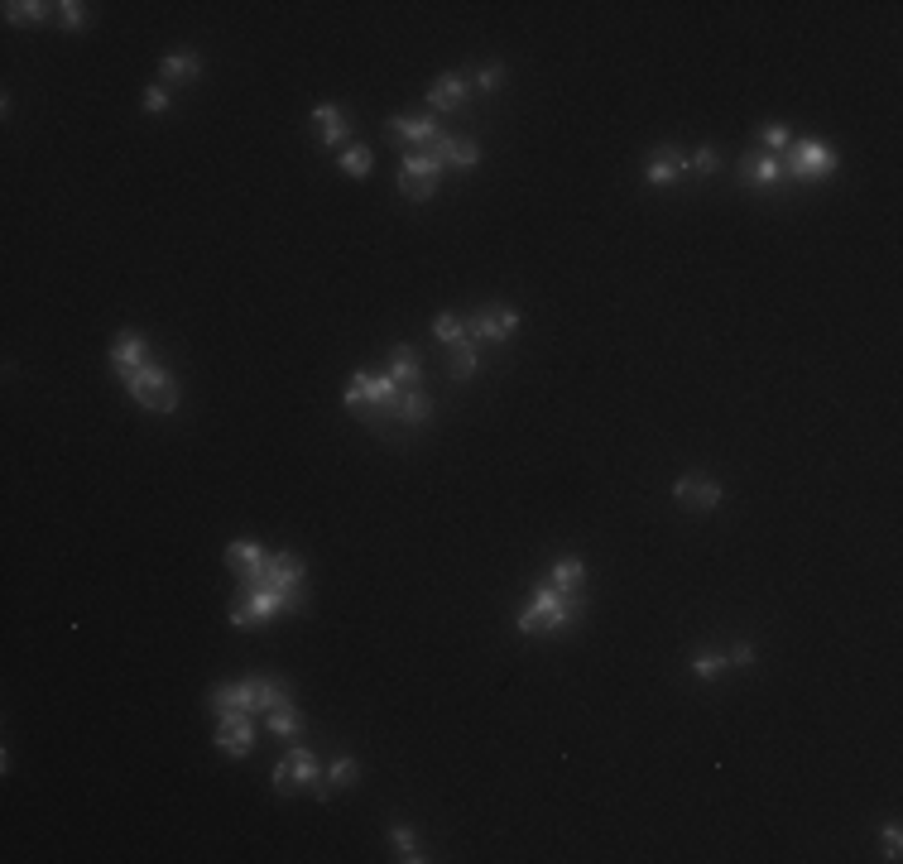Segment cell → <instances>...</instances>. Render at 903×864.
<instances>
[{"label":"cell","mask_w":903,"mask_h":864,"mask_svg":"<svg viewBox=\"0 0 903 864\" xmlns=\"http://www.w3.org/2000/svg\"><path fill=\"white\" fill-rule=\"evenodd\" d=\"M342 404L366 423V428L385 432L399 423V404H404V389L390 380V375H370V370H356L351 380H346V394Z\"/></svg>","instance_id":"6da1fadb"},{"label":"cell","mask_w":903,"mask_h":864,"mask_svg":"<svg viewBox=\"0 0 903 864\" xmlns=\"http://www.w3.org/2000/svg\"><path fill=\"white\" fill-rule=\"evenodd\" d=\"M582 610H586L582 591H577V596H562L548 581H534V600L514 615V629H519V634H558V629H572V624L582 620Z\"/></svg>","instance_id":"7a4b0ae2"},{"label":"cell","mask_w":903,"mask_h":864,"mask_svg":"<svg viewBox=\"0 0 903 864\" xmlns=\"http://www.w3.org/2000/svg\"><path fill=\"white\" fill-rule=\"evenodd\" d=\"M279 701H293L289 687L279 682V677H245L236 687H217V692L207 696V706L226 716V711H245V716H260L269 706H279Z\"/></svg>","instance_id":"3957f363"},{"label":"cell","mask_w":903,"mask_h":864,"mask_svg":"<svg viewBox=\"0 0 903 864\" xmlns=\"http://www.w3.org/2000/svg\"><path fill=\"white\" fill-rule=\"evenodd\" d=\"M121 384H125V394L140 408H149V413H173V408H178V380H173L164 365H154V360L140 365L135 375H125Z\"/></svg>","instance_id":"277c9868"},{"label":"cell","mask_w":903,"mask_h":864,"mask_svg":"<svg viewBox=\"0 0 903 864\" xmlns=\"http://www.w3.org/2000/svg\"><path fill=\"white\" fill-rule=\"evenodd\" d=\"M289 610H303V596H289V591H241L236 605H231V624L236 629H260L274 615H289Z\"/></svg>","instance_id":"5b68a950"},{"label":"cell","mask_w":903,"mask_h":864,"mask_svg":"<svg viewBox=\"0 0 903 864\" xmlns=\"http://www.w3.org/2000/svg\"><path fill=\"white\" fill-rule=\"evenodd\" d=\"M783 173H793L798 183L831 178V173H836V154H831L822 140H793L783 149Z\"/></svg>","instance_id":"8992f818"},{"label":"cell","mask_w":903,"mask_h":864,"mask_svg":"<svg viewBox=\"0 0 903 864\" xmlns=\"http://www.w3.org/2000/svg\"><path fill=\"white\" fill-rule=\"evenodd\" d=\"M438 173H442V164L428 149H409L404 164H399V192H404L409 202H428V197L438 192Z\"/></svg>","instance_id":"52a82bcc"},{"label":"cell","mask_w":903,"mask_h":864,"mask_svg":"<svg viewBox=\"0 0 903 864\" xmlns=\"http://www.w3.org/2000/svg\"><path fill=\"white\" fill-rule=\"evenodd\" d=\"M519 308H510V303H490V308H481V312H471L466 317V341H505V336H514L519 332Z\"/></svg>","instance_id":"ba28073f"},{"label":"cell","mask_w":903,"mask_h":864,"mask_svg":"<svg viewBox=\"0 0 903 864\" xmlns=\"http://www.w3.org/2000/svg\"><path fill=\"white\" fill-rule=\"evenodd\" d=\"M226 567L236 572L241 591H260V586H265V572H269V552L260 548V543H250V538H236V543L226 548Z\"/></svg>","instance_id":"9c48e42d"},{"label":"cell","mask_w":903,"mask_h":864,"mask_svg":"<svg viewBox=\"0 0 903 864\" xmlns=\"http://www.w3.org/2000/svg\"><path fill=\"white\" fill-rule=\"evenodd\" d=\"M318 783V759H313V749H289L279 764H274V792L279 797H289V792H298V788H313Z\"/></svg>","instance_id":"30bf717a"},{"label":"cell","mask_w":903,"mask_h":864,"mask_svg":"<svg viewBox=\"0 0 903 864\" xmlns=\"http://www.w3.org/2000/svg\"><path fill=\"white\" fill-rule=\"evenodd\" d=\"M217 749L231 754V759H245V754L255 749V716H245V711L217 716Z\"/></svg>","instance_id":"8fae6325"},{"label":"cell","mask_w":903,"mask_h":864,"mask_svg":"<svg viewBox=\"0 0 903 864\" xmlns=\"http://www.w3.org/2000/svg\"><path fill=\"white\" fill-rule=\"evenodd\" d=\"M683 173H687V154L673 149V144H659V149L644 159V183H649V188H668V183H678Z\"/></svg>","instance_id":"7c38bea8"},{"label":"cell","mask_w":903,"mask_h":864,"mask_svg":"<svg viewBox=\"0 0 903 864\" xmlns=\"http://www.w3.org/2000/svg\"><path fill=\"white\" fill-rule=\"evenodd\" d=\"M428 154H433L442 168L452 164L457 173H471V168L481 164V144H476V140H457V135H447V130H442L438 140L428 144Z\"/></svg>","instance_id":"4fadbf2b"},{"label":"cell","mask_w":903,"mask_h":864,"mask_svg":"<svg viewBox=\"0 0 903 864\" xmlns=\"http://www.w3.org/2000/svg\"><path fill=\"white\" fill-rule=\"evenodd\" d=\"M673 500L687 504V509H697V514H711L716 504L726 500V485H716V480H702V476H683L673 485Z\"/></svg>","instance_id":"5bb4252c"},{"label":"cell","mask_w":903,"mask_h":864,"mask_svg":"<svg viewBox=\"0 0 903 864\" xmlns=\"http://www.w3.org/2000/svg\"><path fill=\"white\" fill-rule=\"evenodd\" d=\"M466 101H471V87H466L462 72H442L438 82L428 87V106H433V111H442V116L466 111Z\"/></svg>","instance_id":"9a60e30c"},{"label":"cell","mask_w":903,"mask_h":864,"mask_svg":"<svg viewBox=\"0 0 903 864\" xmlns=\"http://www.w3.org/2000/svg\"><path fill=\"white\" fill-rule=\"evenodd\" d=\"M438 135H442V125L433 116H390V140H399V144L428 149Z\"/></svg>","instance_id":"2e32d148"},{"label":"cell","mask_w":903,"mask_h":864,"mask_svg":"<svg viewBox=\"0 0 903 864\" xmlns=\"http://www.w3.org/2000/svg\"><path fill=\"white\" fill-rule=\"evenodd\" d=\"M779 178H783L779 154H764V149L755 154V149H750V154L740 159V183H745V188H774Z\"/></svg>","instance_id":"e0dca14e"},{"label":"cell","mask_w":903,"mask_h":864,"mask_svg":"<svg viewBox=\"0 0 903 864\" xmlns=\"http://www.w3.org/2000/svg\"><path fill=\"white\" fill-rule=\"evenodd\" d=\"M111 365H116V375H135L140 365H149V341L140 332H121L116 336V346H111Z\"/></svg>","instance_id":"ac0fdd59"},{"label":"cell","mask_w":903,"mask_h":864,"mask_svg":"<svg viewBox=\"0 0 903 864\" xmlns=\"http://www.w3.org/2000/svg\"><path fill=\"white\" fill-rule=\"evenodd\" d=\"M553 591H562V596H577L586 586V562L582 557H558L553 567H548V576H543Z\"/></svg>","instance_id":"d6986e66"},{"label":"cell","mask_w":903,"mask_h":864,"mask_svg":"<svg viewBox=\"0 0 903 864\" xmlns=\"http://www.w3.org/2000/svg\"><path fill=\"white\" fill-rule=\"evenodd\" d=\"M385 375H390L399 389H418V384H423V365H418L414 346H404V341H399V346L390 351V370H385Z\"/></svg>","instance_id":"ffe728a7"},{"label":"cell","mask_w":903,"mask_h":864,"mask_svg":"<svg viewBox=\"0 0 903 864\" xmlns=\"http://www.w3.org/2000/svg\"><path fill=\"white\" fill-rule=\"evenodd\" d=\"M202 77V58H197L193 48H183V53H169L164 63H159V82L169 87V82H197Z\"/></svg>","instance_id":"44dd1931"},{"label":"cell","mask_w":903,"mask_h":864,"mask_svg":"<svg viewBox=\"0 0 903 864\" xmlns=\"http://www.w3.org/2000/svg\"><path fill=\"white\" fill-rule=\"evenodd\" d=\"M265 730H269V735H279V740H298V735H303V716H298V706H293V701L269 706V711H265Z\"/></svg>","instance_id":"7402d4cb"},{"label":"cell","mask_w":903,"mask_h":864,"mask_svg":"<svg viewBox=\"0 0 903 864\" xmlns=\"http://www.w3.org/2000/svg\"><path fill=\"white\" fill-rule=\"evenodd\" d=\"M313 120H318V135H322V144H327V149H337V144L351 135V120H346L342 106H318V111H313Z\"/></svg>","instance_id":"603a6c76"},{"label":"cell","mask_w":903,"mask_h":864,"mask_svg":"<svg viewBox=\"0 0 903 864\" xmlns=\"http://www.w3.org/2000/svg\"><path fill=\"white\" fill-rule=\"evenodd\" d=\"M433 418V399L423 389H404V404H399V423L404 428H423Z\"/></svg>","instance_id":"cb8c5ba5"},{"label":"cell","mask_w":903,"mask_h":864,"mask_svg":"<svg viewBox=\"0 0 903 864\" xmlns=\"http://www.w3.org/2000/svg\"><path fill=\"white\" fill-rule=\"evenodd\" d=\"M49 10H58V5H44V0H10V5H5V20L10 24H44L49 20Z\"/></svg>","instance_id":"d4e9b609"},{"label":"cell","mask_w":903,"mask_h":864,"mask_svg":"<svg viewBox=\"0 0 903 864\" xmlns=\"http://www.w3.org/2000/svg\"><path fill=\"white\" fill-rule=\"evenodd\" d=\"M433 336H438L442 346L466 341V317H462V312H438V317H433Z\"/></svg>","instance_id":"484cf974"},{"label":"cell","mask_w":903,"mask_h":864,"mask_svg":"<svg viewBox=\"0 0 903 864\" xmlns=\"http://www.w3.org/2000/svg\"><path fill=\"white\" fill-rule=\"evenodd\" d=\"M390 840H394V850H399V860H404V864H423V860H428L409 826H390Z\"/></svg>","instance_id":"4316f807"},{"label":"cell","mask_w":903,"mask_h":864,"mask_svg":"<svg viewBox=\"0 0 903 864\" xmlns=\"http://www.w3.org/2000/svg\"><path fill=\"white\" fill-rule=\"evenodd\" d=\"M447 365H452V380H471L476 375V341H457Z\"/></svg>","instance_id":"83f0119b"},{"label":"cell","mask_w":903,"mask_h":864,"mask_svg":"<svg viewBox=\"0 0 903 864\" xmlns=\"http://www.w3.org/2000/svg\"><path fill=\"white\" fill-rule=\"evenodd\" d=\"M687 668L697 672L702 682H716V677L726 672V658H721V653H711V648H702V653H692V663H687Z\"/></svg>","instance_id":"f1b7e54d"},{"label":"cell","mask_w":903,"mask_h":864,"mask_svg":"<svg viewBox=\"0 0 903 864\" xmlns=\"http://www.w3.org/2000/svg\"><path fill=\"white\" fill-rule=\"evenodd\" d=\"M370 168H375V159H370L366 144H351V149L342 154V173H351V178H366Z\"/></svg>","instance_id":"f546056e"},{"label":"cell","mask_w":903,"mask_h":864,"mask_svg":"<svg viewBox=\"0 0 903 864\" xmlns=\"http://www.w3.org/2000/svg\"><path fill=\"white\" fill-rule=\"evenodd\" d=\"M788 144H793V130L779 125V120H769V125H764V154H779V159H783V149H788Z\"/></svg>","instance_id":"4dcf8cb0"},{"label":"cell","mask_w":903,"mask_h":864,"mask_svg":"<svg viewBox=\"0 0 903 864\" xmlns=\"http://www.w3.org/2000/svg\"><path fill=\"white\" fill-rule=\"evenodd\" d=\"M356 773H361L356 759H337V764L327 768V788H351V783H356Z\"/></svg>","instance_id":"1f68e13d"},{"label":"cell","mask_w":903,"mask_h":864,"mask_svg":"<svg viewBox=\"0 0 903 864\" xmlns=\"http://www.w3.org/2000/svg\"><path fill=\"white\" fill-rule=\"evenodd\" d=\"M140 106H145V116H164V111H169V87H164V82L145 87V101H140Z\"/></svg>","instance_id":"d6a6232c"},{"label":"cell","mask_w":903,"mask_h":864,"mask_svg":"<svg viewBox=\"0 0 903 864\" xmlns=\"http://www.w3.org/2000/svg\"><path fill=\"white\" fill-rule=\"evenodd\" d=\"M82 20H87V5H82V0H63V5H58V24H63V29H82Z\"/></svg>","instance_id":"836d02e7"},{"label":"cell","mask_w":903,"mask_h":864,"mask_svg":"<svg viewBox=\"0 0 903 864\" xmlns=\"http://www.w3.org/2000/svg\"><path fill=\"white\" fill-rule=\"evenodd\" d=\"M476 87H481V92H500V87H505V68H500V63H486V68L476 72Z\"/></svg>","instance_id":"e575fe53"},{"label":"cell","mask_w":903,"mask_h":864,"mask_svg":"<svg viewBox=\"0 0 903 864\" xmlns=\"http://www.w3.org/2000/svg\"><path fill=\"white\" fill-rule=\"evenodd\" d=\"M687 168L707 178V173H716V168H721V159H716V149H711V144H702V149H697V154L687 159Z\"/></svg>","instance_id":"d590c367"},{"label":"cell","mask_w":903,"mask_h":864,"mask_svg":"<svg viewBox=\"0 0 903 864\" xmlns=\"http://www.w3.org/2000/svg\"><path fill=\"white\" fill-rule=\"evenodd\" d=\"M726 668H755V644H735L731 658H726Z\"/></svg>","instance_id":"8d00e7d4"},{"label":"cell","mask_w":903,"mask_h":864,"mask_svg":"<svg viewBox=\"0 0 903 864\" xmlns=\"http://www.w3.org/2000/svg\"><path fill=\"white\" fill-rule=\"evenodd\" d=\"M899 850H903V831L889 826V831H884V860H899Z\"/></svg>","instance_id":"74e56055"}]
</instances>
